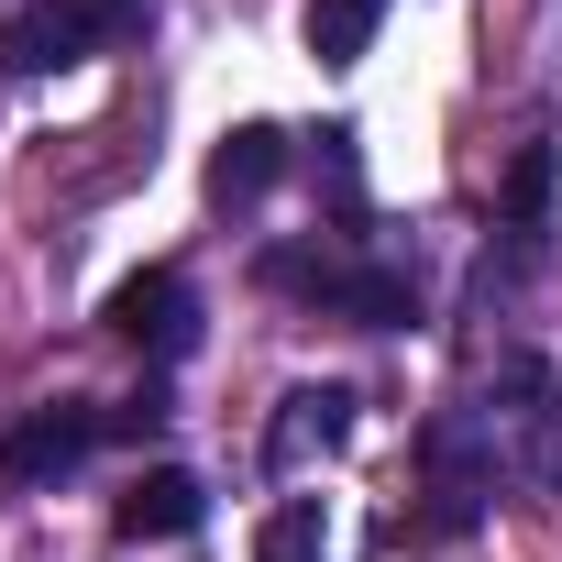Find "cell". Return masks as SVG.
Returning <instances> with one entry per match:
<instances>
[{
	"label": "cell",
	"mask_w": 562,
	"mask_h": 562,
	"mask_svg": "<svg viewBox=\"0 0 562 562\" xmlns=\"http://www.w3.org/2000/svg\"><path fill=\"white\" fill-rule=\"evenodd\" d=\"M111 331L144 342L155 364H177V353L199 342V288H188L177 265H144V276H122V288H111Z\"/></svg>",
	"instance_id": "cell-5"
},
{
	"label": "cell",
	"mask_w": 562,
	"mask_h": 562,
	"mask_svg": "<svg viewBox=\"0 0 562 562\" xmlns=\"http://www.w3.org/2000/svg\"><path fill=\"white\" fill-rule=\"evenodd\" d=\"M254 562H331V496H276L254 518Z\"/></svg>",
	"instance_id": "cell-9"
},
{
	"label": "cell",
	"mask_w": 562,
	"mask_h": 562,
	"mask_svg": "<svg viewBox=\"0 0 562 562\" xmlns=\"http://www.w3.org/2000/svg\"><path fill=\"white\" fill-rule=\"evenodd\" d=\"M375 23H386V0H310V12H299V34H310L321 67H364Z\"/></svg>",
	"instance_id": "cell-10"
},
{
	"label": "cell",
	"mask_w": 562,
	"mask_h": 562,
	"mask_svg": "<svg viewBox=\"0 0 562 562\" xmlns=\"http://www.w3.org/2000/svg\"><path fill=\"white\" fill-rule=\"evenodd\" d=\"M353 430V386H288L265 419V474H310L321 452H342Z\"/></svg>",
	"instance_id": "cell-6"
},
{
	"label": "cell",
	"mask_w": 562,
	"mask_h": 562,
	"mask_svg": "<svg viewBox=\"0 0 562 562\" xmlns=\"http://www.w3.org/2000/svg\"><path fill=\"white\" fill-rule=\"evenodd\" d=\"M100 441H111V408H89V397L23 408L12 430H0V496H45V485H67Z\"/></svg>",
	"instance_id": "cell-3"
},
{
	"label": "cell",
	"mask_w": 562,
	"mask_h": 562,
	"mask_svg": "<svg viewBox=\"0 0 562 562\" xmlns=\"http://www.w3.org/2000/svg\"><path fill=\"white\" fill-rule=\"evenodd\" d=\"M276 177H288V133H276V122H243V133H221V155H210V199H221V210L265 199Z\"/></svg>",
	"instance_id": "cell-8"
},
{
	"label": "cell",
	"mask_w": 562,
	"mask_h": 562,
	"mask_svg": "<svg viewBox=\"0 0 562 562\" xmlns=\"http://www.w3.org/2000/svg\"><path fill=\"white\" fill-rule=\"evenodd\" d=\"M485 441H496V474L529 485V496H562V375L540 353H496V386H485Z\"/></svg>",
	"instance_id": "cell-1"
},
{
	"label": "cell",
	"mask_w": 562,
	"mask_h": 562,
	"mask_svg": "<svg viewBox=\"0 0 562 562\" xmlns=\"http://www.w3.org/2000/svg\"><path fill=\"white\" fill-rule=\"evenodd\" d=\"M310 144H321L310 166H321V188H331V210H342V232H353V221H364V155H353V122H331V133H310Z\"/></svg>",
	"instance_id": "cell-11"
},
{
	"label": "cell",
	"mask_w": 562,
	"mask_h": 562,
	"mask_svg": "<svg viewBox=\"0 0 562 562\" xmlns=\"http://www.w3.org/2000/svg\"><path fill=\"white\" fill-rule=\"evenodd\" d=\"M540 210H551V144H529V155L507 166V232L540 243Z\"/></svg>",
	"instance_id": "cell-12"
},
{
	"label": "cell",
	"mask_w": 562,
	"mask_h": 562,
	"mask_svg": "<svg viewBox=\"0 0 562 562\" xmlns=\"http://www.w3.org/2000/svg\"><path fill=\"white\" fill-rule=\"evenodd\" d=\"M496 485H507V474H496V441H485V419H474V408L430 419V529H474Z\"/></svg>",
	"instance_id": "cell-4"
},
{
	"label": "cell",
	"mask_w": 562,
	"mask_h": 562,
	"mask_svg": "<svg viewBox=\"0 0 562 562\" xmlns=\"http://www.w3.org/2000/svg\"><path fill=\"white\" fill-rule=\"evenodd\" d=\"M133 23H144V0H23V12L0 23V67L12 78H56V67L111 56Z\"/></svg>",
	"instance_id": "cell-2"
},
{
	"label": "cell",
	"mask_w": 562,
	"mask_h": 562,
	"mask_svg": "<svg viewBox=\"0 0 562 562\" xmlns=\"http://www.w3.org/2000/svg\"><path fill=\"white\" fill-rule=\"evenodd\" d=\"M199 518H210V496H199V474H188V463L133 474V485H122V507H111V529H122V540H188Z\"/></svg>",
	"instance_id": "cell-7"
}]
</instances>
